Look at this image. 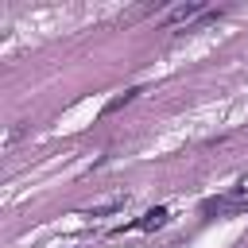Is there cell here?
<instances>
[{
    "mask_svg": "<svg viewBox=\"0 0 248 248\" xmlns=\"http://www.w3.org/2000/svg\"><path fill=\"white\" fill-rule=\"evenodd\" d=\"M194 16H205V4H202V0H186V4L170 8V12H167V27H174V23H190Z\"/></svg>",
    "mask_w": 248,
    "mask_h": 248,
    "instance_id": "6da1fadb",
    "label": "cell"
},
{
    "mask_svg": "<svg viewBox=\"0 0 248 248\" xmlns=\"http://www.w3.org/2000/svg\"><path fill=\"white\" fill-rule=\"evenodd\" d=\"M163 225H167V209H163V205L147 209V213L136 221V229H147V232H151V229H163Z\"/></svg>",
    "mask_w": 248,
    "mask_h": 248,
    "instance_id": "7a4b0ae2",
    "label": "cell"
},
{
    "mask_svg": "<svg viewBox=\"0 0 248 248\" xmlns=\"http://www.w3.org/2000/svg\"><path fill=\"white\" fill-rule=\"evenodd\" d=\"M136 93H140V89H124V93H116V97H112V101H108V105H105L101 112H105V116H112V112H120L124 105H132V101H136Z\"/></svg>",
    "mask_w": 248,
    "mask_h": 248,
    "instance_id": "3957f363",
    "label": "cell"
},
{
    "mask_svg": "<svg viewBox=\"0 0 248 248\" xmlns=\"http://www.w3.org/2000/svg\"><path fill=\"white\" fill-rule=\"evenodd\" d=\"M124 202H128L124 194H120V198H108V202H101V205H93V209H89V217H108V213H116V209H124Z\"/></svg>",
    "mask_w": 248,
    "mask_h": 248,
    "instance_id": "277c9868",
    "label": "cell"
}]
</instances>
